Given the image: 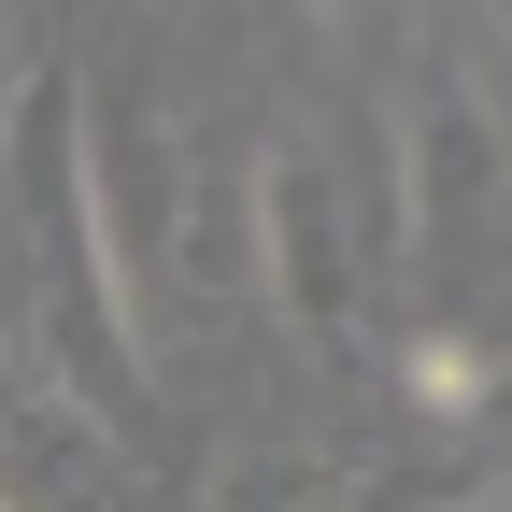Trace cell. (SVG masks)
Returning a JSON list of instances; mask_svg holds the SVG:
<instances>
[{"label": "cell", "mask_w": 512, "mask_h": 512, "mask_svg": "<svg viewBox=\"0 0 512 512\" xmlns=\"http://www.w3.org/2000/svg\"><path fill=\"white\" fill-rule=\"evenodd\" d=\"M15 242H29V342L86 384V399L157 441V399H143V313H128V271H114V214H100V157H86V100L29 57L15 86Z\"/></svg>", "instance_id": "obj_1"}, {"label": "cell", "mask_w": 512, "mask_h": 512, "mask_svg": "<svg viewBox=\"0 0 512 512\" xmlns=\"http://www.w3.org/2000/svg\"><path fill=\"white\" fill-rule=\"evenodd\" d=\"M342 15H356V0H342Z\"/></svg>", "instance_id": "obj_6"}, {"label": "cell", "mask_w": 512, "mask_h": 512, "mask_svg": "<svg viewBox=\"0 0 512 512\" xmlns=\"http://www.w3.org/2000/svg\"><path fill=\"white\" fill-rule=\"evenodd\" d=\"M399 171H413V299L441 356H498L512 342V128L484 114L470 72H427L399 100Z\"/></svg>", "instance_id": "obj_3"}, {"label": "cell", "mask_w": 512, "mask_h": 512, "mask_svg": "<svg viewBox=\"0 0 512 512\" xmlns=\"http://www.w3.org/2000/svg\"><path fill=\"white\" fill-rule=\"evenodd\" d=\"M128 456H143V441H128L86 384L29 342V370H15V427H0V484H15V498H86V484H114Z\"/></svg>", "instance_id": "obj_4"}, {"label": "cell", "mask_w": 512, "mask_h": 512, "mask_svg": "<svg viewBox=\"0 0 512 512\" xmlns=\"http://www.w3.org/2000/svg\"><path fill=\"white\" fill-rule=\"evenodd\" d=\"M256 285H271V313L299 342H356L370 328V299L384 271H413V171L370 143V128H299V143L256 157Z\"/></svg>", "instance_id": "obj_2"}, {"label": "cell", "mask_w": 512, "mask_h": 512, "mask_svg": "<svg viewBox=\"0 0 512 512\" xmlns=\"http://www.w3.org/2000/svg\"><path fill=\"white\" fill-rule=\"evenodd\" d=\"M456 413H470V441H484V456H498V470H512V356H498V370H484V384H470V399H456Z\"/></svg>", "instance_id": "obj_5"}]
</instances>
